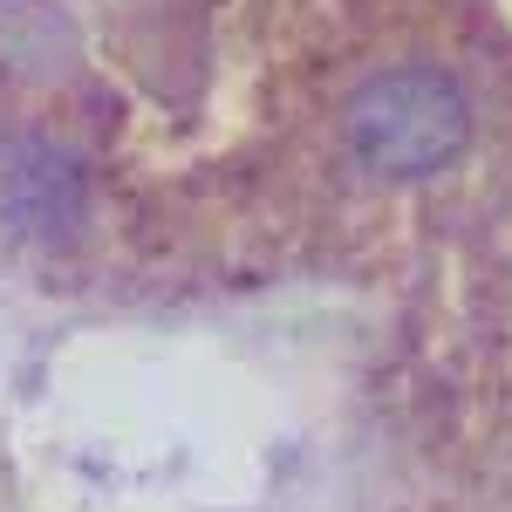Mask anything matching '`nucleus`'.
<instances>
[{"instance_id":"nucleus-1","label":"nucleus","mask_w":512,"mask_h":512,"mask_svg":"<svg viewBox=\"0 0 512 512\" xmlns=\"http://www.w3.org/2000/svg\"><path fill=\"white\" fill-rule=\"evenodd\" d=\"M458 137H465V103L437 76H390L355 110V144L383 171H431L458 151Z\"/></svg>"}]
</instances>
